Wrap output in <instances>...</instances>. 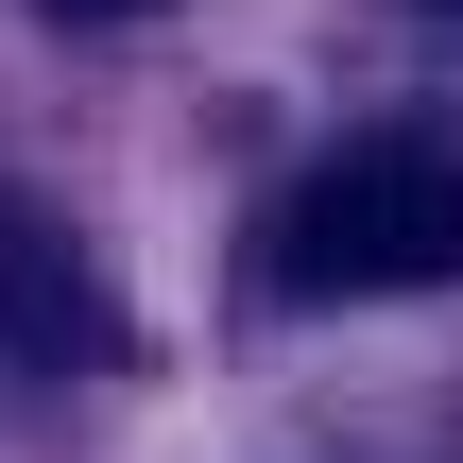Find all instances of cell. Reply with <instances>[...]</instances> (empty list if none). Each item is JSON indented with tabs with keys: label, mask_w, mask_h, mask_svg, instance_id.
Masks as SVG:
<instances>
[{
	"label": "cell",
	"mask_w": 463,
	"mask_h": 463,
	"mask_svg": "<svg viewBox=\"0 0 463 463\" xmlns=\"http://www.w3.org/2000/svg\"><path fill=\"white\" fill-rule=\"evenodd\" d=\"M120 344H137V326H120V292L86 275V241L0 189V361H34V378H120Z\"/></svg>",
	"instance_id": "2"
},
{
	"label": "cell",
	"mask_w": 463,
	"mask_h": 463,
	"mask_svg": "<svg viewBox=\"0 0 463 463\" xmlns=\"http://www.w3.org/2000/svg\"><path fill=\"white\" fill-rule=\"evenodd\" d=\"M463 275V155L430 120L395 137H344L292 206H275V292L292 309H344V292H447Z\"/></svg>",
	"instance_id": "1"
},
{
	"label": "cell",
	"mask_w": 463,
	"mask_h": 463,
	"mask_svg": "<svg viewBox=\"0 0 463 463\" xmlns=\"http://www.w3.org/2000/svg\"><path fill=\"white\" fill-rule=\"evenodd\" d=\"M430 17H463V0H430Z\"/></svg>",
	"instance_id": "4"
},
{
	"label": "cell",
	"mask_w": 463,
	"mask_h": 463,
	"mask_svg": "<svg viewBox=\"0 0 463 463\" xmlns=\"http://www.w3.org/2000/svg\"><path fill=\"white\" fill-rule=\"evenodd\" d=\"M34 17H69V34H120V17H172V0H34Z\"/></svg>",
	"instance_id": "3"
}]
</instances>
